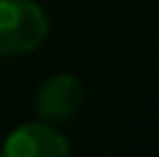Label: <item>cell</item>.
Segmentation results:
<instances>
[{
	"label": "cell",
	"instance_id": "obj_2",
	"mask_svg": "<svg viewBox=\"0 0 159 157\" xmlns=\"http://www.w3.org/2000/svg\"><path fill=\"white\" fill-rule=\"evenodd\" d=\"M0 157H70V144L55 123L34 121L21 123L5 136Z\"/></svg>",
	"mask_w": 159,
	"mask_h": 157
},
{
	"label": "cell",
	"instance_id": "obj_1",
	"mask_svg": "<svg viewBox=\"0 0 159 157\" xmlns=\"http://www.w3.org/2000/svg\"><path fill=\"white\" fill-rule=\"evenodd\" d=\"M50 21L34 0H0V55H26L42 47Z\"/></svg>",
	"mask_w": 159,
	"mask_h": 157
},
{
	"label": "cell",
	"instance_id": "obj_3",
	"mask_svg": "<svg viewBox=\"0 0 159 157\" xmlns=\"http://www.w3.org/2000/svg\"><path fill=\"white\" fill-rule=\"evenodd\" d=\"M84 84L73 74H55L39 84L34 94V110L47 123H65L70 121L84 105Z\"/></svg>",
	"mask_w": 159,
	"mask_h": 157
}]
</instances>
